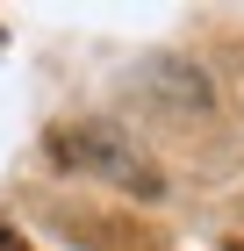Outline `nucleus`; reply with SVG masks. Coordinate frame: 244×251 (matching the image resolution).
<instances>
[{"label": "nucleus", "instance_id": "2", "mask_svg": "<svg viewBox=\"0 0 244 251\" xmlns=\"http://www.w3.org/2000/svg\"><path fill=\"white\" fill-rule=\"evenodd\" d=\"M0 251H29V244H22V230H7V223H0Z\"/></svg>", "mask_w": 244, "mask_h": 251}, {"label": "nucleus", "instance_id": "1", "mask_svg": "<svg viewBox=\"0 0 244 251\" xmlns=\"http://www.w3.org/2000/svg\"><path fill=\"white\" fill-rule=\"evenodd\" d=\"M51 158L72 165V173H101V179H122V187H136V194H158V173H151L122 136H108V129H57Z\"/></svg>", "mask_w": 244, "mask_h": 251}]
</instances>
